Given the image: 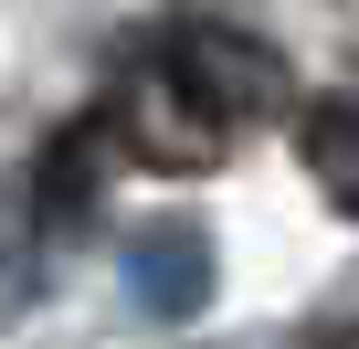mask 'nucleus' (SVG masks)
Wrapping results in <instances>:
<instances>
[{
    "mask_svg": "<svg viewBox=\"0 0 359 349\" xmlns=\"http://www.w3.org/2000/svg\"><path fill=\"white\" fill-rule=\"evenodd\" d=\"M158 74L191 96L222 138L296 117V74H285V53H275L254 22H222V11H180V22L158 32Z\"/></svg>",
    "mask_w": 359,
    "mask_h": 349,
    "instance_id": "nucleus-1",
    "label": "nucleus"
},
{
    "mask_svg": "<svg viewBox=\"0 0 359 349\" xmlns=\"http://www.w3.org/2000/svg\"><path fill=\"white\" fill-rule=\"evenodd\" d=\"M95 117H106V138H116V159H127V169H169V180H201V169H222V148H233L191 96L158 74V53H148V64H127V74H116V96H106Z\"/></svg>",
    "mask_w": 359,
    "mask_h": 349,
    "instance_id": "nucleus-2",
    "label": "nucleus"
},
{
    "mask_svg": "<svg viewBox=\"0 0 359 349\" xmlns=\"http://www.w3.org/2000/svg\"><path fill=\"white\" fill-rule=\"evenodd\" d=\"M116 138H106V117L85 106L74 127H53L43 138V159H32V180H22V202H32V233H43V254H64L74 233H95L106 223V191H116Z\"/></svg>",
    "mask_w": 359,
    "mask_h": 349,
    "instance_id": "nucleus-3",
    "label": "nucleus"
},
{
    "mask_svg": "<svg viewBox=\"0 0 359 349\" xmlns=\"http://www.w3.org/2000/svg\"><path fill=\"white\" fill-rule=\"evenodd\" d=\"M212 233L201 223H148V233H127V296L148 307V317H201L212 307Z\"/></svg>",
    "mask_w": 359,
    "mask_h": 349,
    "instance_id": "nucleus-4",
    "label": "nucleus"
},
{
    "mask_svg": "<svg viewBox=\"0 0 359 349\" xmlns=\"http://www.w3.org/2000/svg\"><path fill=\"white\" fill-rule=\"evenodd\" d=\"M296 159H306L317 202L359 223V96H317V106H296Z\"/></svg>",
    "mask_w": 359,
    "mask_h": 349,
    "instance_id": "nucleus-5",
    "label": "nucleus"
},
{
    "mask_svg": "<svg viewBox=\"0 0 359 349\" xmlns=\"http://www.w3.org/2000/svg\"><path fill=\"white\" fill-rule=\"evenodd\" d=\"M32 275H43V233H32V202H22V180L0 191V296H32Z\"/></svg>",
    "mask_w": 359,
    "mask_h": 349,
    "instance_id": "nucleus-6",
    "label": "nucleus"
},
{
    "mask_svg": "<svg viewBox=\"0 0 359 349\" xmlns=\"http://www.w3.org/2000/svg\"><path fill=\"white\" fill-rule=\"evenodd\" d=\"M317 349H359V328H338V338H317Z\"/></svg>",
    "mask_w": 359,
    "mask_h": 349,
    "instance_id": "nucleus-7",
    "label": "nucleus"
}]
</instances>
